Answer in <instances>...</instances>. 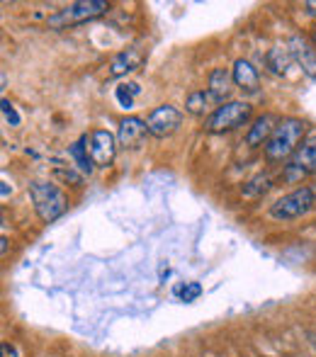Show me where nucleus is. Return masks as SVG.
<instances>
[{
    "label": "nucleus",
    "mask_w": 316,
    "mask_h": 357,
    "mask_svg": "<svg viewBox=\"0 0 316 357\" xmlns=\"http://www.w3.org/2000/svg\"><path fill=\"white\" fill-rule=\"evenodd\" d=\"M307 175H316V137L304 139V144L297 149V153L287 160L283 170L285 183H299Z\"/></svg>",
    "instance_id": "0eeeda50"
},
{
    "label": "nucleus",
    "mask_w": 316,
    "mask_h": 357,
    "mask_svg": "<svg viewBox=\"0 0 316 357\" xmlns=\"http://www.w3.org/2000/svg\"><path fill=\"white\" fill-rule=\"evenodd\" d=\"M270 190V178L268 175H255L250 183L243 185V195L246 197H260V195H265Z\"/></svg>",
    "instance_id": "a211bd4d"
},
{
    "label": "nucleus",
    "mask_w": 316,
    "mask_h": 357,
    "mask_svg": "<svg viewBox=\"0 0 316 357\" xmlns=\"http://www.w3.org/2000/svg\"><path fill=\"white\" fill-rule=\"evenodd\" d=\"M232 75H234V85H236L239 90H243V93H258L260 75H258V68H255L250 61L239 59L232 68Z\"/></svg>",
    "instance_id": "ddd939ff"
},
{
    "label": "nucleus",
    "mask_w": 316,
    "mask_h": 357,
    "mask_svg": "<svg viewBox=\"0 0 316 357\" xmlns=\"http://www.w3.org/2000/svg\"><path fill=\"white\" fill-rule=\"evenodd\" d=\"M312 44H314V49H316V29L312 32Z\"/></svg>",
    "instance_id": "5701e85b"
},
{
    "label": "nucleus",
    "mask_w": 316,
    "mask_h": 357,
    "mask_svg": "<svg viewBox=\"0 0 316 357\" xmlns=\"http://www.w3.org/2000/svg\"><path fill=\"white\" fill-rule=\"evenodd\" d=\"M175 294H178L183 301H195L200 294H202V287H200L197 282H185L180 289H175Z\"/></svg>",
    "instance_id": "aec40b11"
},
{
    "label": "nucleus",
    "mask_w": 316,
    "mask_h": 357,
    "mask_svg": "<svg viewBox=\"0 0 316 357\" xmlns=\"http://www.w3.org/2000/svg\"><path fill=\"white\" fill-rule=\"evenodd\" d=\"M278 122L280 119L275 117V114H260V117H255L253 124L248 127V132H246V144H248L250 149H260V146L265 149V144L270 142Z\"/></svg>",
    "instance_id": "9b49d317"
},
{
    "label": "nucleus",
    "mask_w": 316,
    "mask_h": 357,
    "mask_svg": "<svg viewBox=\"0 0 316 357\" xmlns=\"http://www.w3.org/2000/svg\"><path fill=\"white\" fill-rule=\"evenodd\" d=\"M307 8H309V13L316 15V0H309V3H307Z\"/></svg>",
    "instance_id": "4be33fe9"
},
{
    "label": "nucleus",
    "mask_w": 316,
    "mask_h": 357,
    "mask_svg": "<svg viewBox=\"0 0 316 357\" xmlns=\"http://www.w3.org/2000/svg\"><path fill=\"white\" fill-rule=\"evenodd\" d=\"M304 137H307V122L299 117H283L275 127L270 142L265 144L263 153L270 163H283V160H289L297 149L304 144Z\"/></svg>",
    "instance_id": "f257e3e1"
},
{
    "label": "nucleus",
    "mask_w": 316,
    "mask_h": 357,
    "mask_svg": "<svg viewBox=\"0 0 316 357\" xmlns=\"http://www.w3.org/2000/svg\"><path fill=\"white\" fill-rule=\"evenodd\" d=\"M265 63H268V68L273 73H278V75H287V68L294 63V59H292V54H289V49L287 47H275V49H270L268 52V56H265Z\"/></svg>",
    "instance_id": "dca6fc26"
},
{
    "label": "nucleus",
    "mask_w": 316,
    "mask_h": 357,
    "mask_svg": "<svg viewBox=\"0 0 316 357\" xmlns=\"http://www.w3.org/2000/svg\"><path fill=\"white\" fill-rule=\"evenodd\" d=\"M183 124V112L173 105H160V107L151 109L146 117L149 134L156 139H165L170 134L178 132V127Z\"/></svg>",
    "instance_id": "6e6552de"
},
{
    "label": "nucleus",
    "mask_w": 316,
    "mask_h": 357,
    "mask_svg": "<svg viewBox=\"0 0 316 357\" xmlns=\"http://www.w3.org/2000/svg\"><path fill=\"white\" fill-rule=\"evenodd\" d=\"M80 139H83L85 151H88L95 168H110L114 163L119 144L112 132H107V129H93V132L83 134Z\"/></svg>",
    "instance_id": "423d86ee"
},
{
    "label": "nucleus",
    "mask_w": 316,
    "mask_h": 357,
    "mask_svg": "<svg viewBox=\"0 0 316 357\" xmlns=\"http://www.w3.org/2000/svg\"><path fill=\"white\" fill-rule=\"evenodd\" d=\"M253 117V107L243 100H229V102L219 105L212 114L207 117L204 127L212 134H224V132H234V129L248 124V119Z\"/></svg>",
    "instance_id": "20e7f679"
},
{
    "label": "nucleus",
    "mask_w": 316,
    "mask_h": 357,
    "mask_svg": "<svg viewBox=\"0 0 316 357\" xmlns=\"http://www.w3.org/2000/svg\"><path fill=\"white\" fill-rule=\"evenodd\" d=\"M287 49H289V54H292L294 63L302 68V73L309 75L312 80H316V49H314V44H309L304 37L294 34V37H289Z\"/></svg>",
    "instance_id": "1a4fd4ad"
},
{
    "label": "nucleus",
    "mask_w": 316,
    "mask_h": 357,
    "mask_svg": "<svg viewBox=\"0 0 316 357\" xmlns=\"http://www.w3.org/2000/svg\"><path fill=\"white\" fill-rule=\"evenodd\" d=\"M316 204V195L309 185L292 190V192L283 195L275 204H270V216L275 221H292L304 216Z\"/></svg>",
    "instance_id": "39448f33"
},
{
    "label": "nucleus",
    "mask_w": 316,
    "mask_h": 357,
    "mask_svg": "<svg viewBox=\"0 0 316 357\" xmlns=\"http://www.w3.org/2000/svg\"><path fill=\"white\" fill-rule=\"evenodd\" d=\"M312 190H314V195H316V180H314V185H312Z\"/></svg>",
    "instance_id": "b1692460"
},
{
    "label": "nucleus",
    "mask_w": 316,
    "mask_h": 357,
    "mask_svg": "<svg viewBox=\"0 0 316 357\" xmlns=\"http://www.w3.org/2000/svg\"><path fill=\"white\" fill-rule=\"evenodd\" d=\"M142 61H144V54L139 49H124L110 63V78H122V75L137 71L142 66Z\"/></svg>",
    "instance_id": "4468645a"
},
{
    "label": "nucleus",
    "mask_w": 316,
    "mask_h": 357,
    "mask_svg": "<svg viewBox=\"0 0 316 357\" xmlns=\"http://www.w3.org/2000/svg\"><path fill=\"white\" fill-rule=\"evenodd\" d=\"M212 105H217V102H214V98L209 95V90H193V93L188 95V100H185V112L195 114V117H202V114L209 112Z\"/></svg>",
    "instance_id": "2eb2a0df"
},
{
    "label": "nucleus",
    "mask_w": 316,
    "mask_h": 357,
    "mask_svg": "<svg viewBox=\"0 0 316 357\" xmlns=\"http://www.w3.org/2000/svg\"><path fill=\"white\" fill-rule=\"evenodd\" d=\"M146 134H149L146 119L124 117L117 129V144L122 146V149H137V146H142V142L146 139Z\"/></svg>",
    "instance_id": "9d476101"
},
{
    "label": "nucleus",
    "mask_w": 316,
    "mask_h": 357,
    "mask_svg": "<svg viewBox=\"0 0 316 357\" xmlns=\"http://www.w3.org/2000/svg\"><path fill=\"white\" fill-rule=\"evenodd\" d=\"M207 90H209V95H212L217 105L229 102V98H232V90H234L232 71H227V68H214V71L209 73V78H207Z\"/></svg>",
    "instance_id": "f8f14e48"
},
{
    "label": "nucleus",
    "mask_w": 316,
    "mask_h": 357,
    "mask_svg": "<svg viewBox=\"0 0 316 357\" xmlns=\"http://www.w3.org/2000/svg\"><path fill=\"white\" fill-rule=\"evenodd\" d=\"M3 114H5V122H10V127H17L20 124V114L15 112V107L10 105V100H3Z\"/></svg>",
    "instance_id": "412c9836"
},
{
    "label": "nucleus",
    "mask_w": 316,
    "mask_h": 357,
    "mask_svg": "<svg viewBox=\"0 0 316 357\" xmlns=\"http://www.w3.org/2000/svg\"><path fill=\"white\" fill-rule=\"evenodd\" d=\"M107 10H110V5L105 3V0H78V3H71L59 10V13H54L52 17L47 20V27H52V29L76 27V24H83V22H88V20L100 17V15H105Z\"/></svg>",
    "instance_id": "7ed1b4c3"
},
{
    "label": "nucleus",
    "mask_w": 316,
    "mask_h": 357,
    "mask_svg": "<svg viewBox=\"0 0 316 357\" xmlns=\"http://www.w3.org/2000/svg\"><path fill=\"white\" fill-rule=\"evenodd\" d=\"M68 158L73 160V168H76L80 175H90L95 170V165H93V160H90L88 151H85L83 139H78L76 144L68 146Z\"/></svg>",
    "instance_id": "f3484780"
},
{
    "label": "nucleus",
    "mask_w": 316,
    "mask_h": 357,
    "mask_svg": "<svg viewBox=\"0 0 316 357\" xmlns=\"http://www.w3.org/2000/svg\"><path fill=\"white\" fill-rule=\"evenodd\" d=\"M29 199L34 204V212L44 224H52L59 216L68 209V197L63 195L61 188H57L54 183H44V180H34L27 188Z\"/></svg>",
    "instance_id": "f03ea898"
},
{
    "label": "nucleus",
    "mask_w": 316,
    "mask_h": 357,
    "mask_svg": "<svg viewBox=\"0 0 316 357\" xmlns=\"http://www.w3.org/2000/svg\"><path fill=\"white\" fill-rule=\"evenodd\" d=\"M142 93V88H139L137 83H127V85H119L117 90H114V95H117V102L122 105L124 109H132L134 105V98Z\"/></svg>",
    "instance_id": "6ab92c4d"
}]
</instances>
